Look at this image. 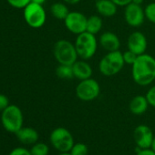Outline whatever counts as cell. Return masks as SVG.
<instances>
[{
	"mask_svg": "<svg viewBox=\"0 0 155 155\" xmlns=\"http://www.w3.org/2000/svg\"><path fill=\"white\" fill-rule=\"evenodd\" d=\"M17 138L24 144H35L38 140V131L30 127H25L21 128L16 133Z\"/></svg>",
	"mask_w": 155,
	"mask_h": 155,
	"instance_id": "e0dca14e",
	"label": "cell"
},
{
	"mask_svg": "<svg viewBox=\"0 0 155 155\" xmlns=\"http://www.w3.org/2000/svg\"><path fill=\"white\" fill-rule=\"evenodd\" d=\"M95 1H97V0H95Z\"/></svg>",
	"mask_w": 155,
	"mask_h": 155,
	"instance_id": "d590c367",
	"label": "cell"
},
{
	"mask_svg": "<svg viewBox=\"0 0 155 155\" xmlns=\"http://www.w3.org/2000/svg\"><path fill=\"white\" fill-rule=\"evenodd\" d=\"M9 155H31V152H30V150H28L25 148L18 147V148L14 149L9 153Z\"/></svg>",
	"mask_w": 155,
	"mask_h": 155,
	"instance_id": "4316f807",
	"label": "cell"
},
{
	"mask_svg": "<svg viewBox=\"0 0 155 155\" xmlns=\"http://www.w3.org/2000/svg\"><path fill=\"white\" fill-rule=\"evenodd\" d=\"M30 152H31V155H48L49 152V149L46 143L36 142L32 146Z\"/></svg>",
	"mask_w": 155,
	"mask_h": 155,
	"instance_id": "44dd1931",
	"label": "cell"
},
{
	"mask_svg": "<svg viewBox=\"0 0 155 155\" xmlns=\"http://www.w3.org/2000/svg\"><path fill=\"white\" fill-rule=\"evenodd\" d=\"M124 65L122 52L120 50L107 52L99 62V70L102 76L112 77L119 74Z\"/></svg>",
	"mask_w": 155,
	"mask_h": 155,
	"instance_id": "3957f363",
	"label": "cell"
},
{
	"mask_svg": "<svg viewBox=\"0 0 155 155\" xmlns=\"http://www.w3.org/2000/svg\"><path fill=\"white\" fill-rule=\"evenodd\" d=\"M95 8L98 15L102 18H112L118 11V6L112 0H97Z\"/></svg>",
	"mask_w": 155,
	"mask_h": 155,
	"instance_id": "9a60e30c",
	"label": "cell"
},
{
	"mask_svg": "<svg viewBox=\"0 0 155 155\" xmlns=\"http://www.w3.org/2000/svg\"><path fill=\"white\" fill-rule=\"evenodd\" d=\"M74 45L79 58L81 59L89 60L96 54L99 41L95 35L85 31L77 36Z\"/></svg>",
	"mask_w": 155,
	"mask_h": 155,
	"instance_id": "7a4b0ae2",
	"label": "cell"
},
{
	"mask_svg": "<svg viewBox=\"0 0 155 155\" xmlns=\"http://www.w3.org/2000/svg\"><path fill=\"white\" fill-rule=\"evenodd\" d=\"M150 149L155 152V136H154V138H153V140H152V143H151Z\"/></svg>",
	"mask_w": 155,
	"mask_h": 155,
	"instance_id": "836d02e7",
	"label": "cell"
},
{
	"mask_svg": "<svg viewBox=\"0 0 155 155\" xmlns=\"http://www.w3.org/2000/svg\"><path fill=\"white\" fill-rule=\"evenodd\" d=\"M136 155H155V152L151 149H139Z\"/></svg>",
	"mask_w": 155,
	"mask_h": 155,
	"instance_id": "f1b7e54d",
	"label": "cell"
},
{
	"mask_svg": "<svg viewBox=\"0 0 155 155\" xmlns=\"http://www.w3.org/2000/svg\"><path fill=\"white\" fill-rule=\"evenodd\" d=\"M7 1L13 8H25L31 2V0H7Z\"/></svg>",
	"mask_w": 155,
	"mask_h": 155,
	"instance_id": "d4e9b609",
	"label": "cell"
},
{
	"mask_svg": "<svg viewBox=\"0 0 155 155\" xmlns=\"http://www.w3.org/2000/svg\"><path fill=\"white\" fill-rule=\"evenodd\" d=\"M24 19L26 23L33 28H39L46 23L47 15L42 5L30 2L24 8Z\"/></svg>",
	"mask_w": 155,
	"mask_h": 155,
	"instance_id": "ba28073f",
	"label": "cell"
},
{
	"mask_svg": "<svg viewBox=\"0 0 155 155\" xmlns=\"http://www.w3.org/2000/svg\"><path fill=\"white\" fill-rule=\"evenodd\" d=\"M32 3H36V4H38V5H42L46 2V0H31Z\"/></svg>",
	"mask_w": 155,
	"mask_h": 155,
	"instance_id": "1f68e13d",
	"label": "cell"
},
{
	"mask_svg": "<svg viewBox=\"0 0 155 155\" xmlns=\"http://www.w3.org/2000/svg\"><path fill=\"white\" fill-rule=\"evenodd\" d=\"M112 1L118 6V7H125L131 3L132 0H112Z\"/></svg>",
	"mask_w": 155,
	"mask_h": 155,
	"instance_id": "f546056e",
	"label": "cell"
},
{
	"mask_svg": "<svg viewBox=\"0 0 155 155\" xmlns=\"http://www.w3.org/2000/svg\"><path fill=\"white\" fill-rule=\"evenodd\" d=\"M63 1L67 5H77V4H79L81 0H63Z\"/></svg>",
	"mask_w": 155,
	"mask_h": 155,
	"instance_id": "4dcf8cb0",
	"label": "cell"
},
{
	"mask_svg": "<svg viewBox=\"0 0 155 155\" xmlns=\"http://www.w3.org/2000/svg\"><path fill=\"white\" fill-rule=\"evenodd\" d=\"M99 45L107 52L120 50V38L113 32H103L99 38Z\"/></svg>",
	"mask_w": 155,
	"mask_h": 155,
	"instance_id": "4fadbf2b",
	"label": "cell"
},
{
	"mask_svg": "<svg viewBox=\"0 0 155 155\" xmlns=\"http://www.w3.org/2000/svg\"><path fill=\"white\" fill-rule=\"evenodd\" d=\"M144 11L146 19L155 25V2L149 3L144 8Z\"/></svg>",
	"mask_w": 155,
	"mask_h": 155,
	"instance_id": "603a6c76",
	"label": "cell"
},
{
	"mask_svg": "<svg viewBox=\"0 0 155 155\" xmlns=\"http://www.w3.org/2000/svg\"><path fill=\"white\" fill-rule=\"evenodd\" d=\"M69 12L70 11L68 10V8L66 3L57 2L50 7V13L55 18L58 20H64Z\"/></svg>",
	"mask_w": 155,
	"mask_h": 155,
	"instance_id": "d6986e66",
	"label": "cell"
},
{
	"mask_svg": "<svg viewBox=\"0 0 155 155\" xmlns=\"http://www.w3.org/2000/svg\"><path fill=\"white\" fill-rule=\"evenodd\" d=\"M73 75L74 78H76L79 81H83L90 79L92 77L93 69L90 63L87 62V60L84 59H78L73 65Z\"/></svg>",
	"mask_w": 155,
	"mask_h": 155,
	"instance_id": "5bb4252c",
	"label": "cell"
},
{
	"mask_svg": "<svg viewBox=\"0 0 155 155\" xmlns=\"http://www.w3.org/2000/svg\"><path fill=\"white\" fill-rule=\"evenodd\" d=\"M128 49L134 52L138 56L146 53L148 41L145 35L140 31H134L130 34L127 40Z\"/></svg>",
	"mask_w": 155,
	"mask_h": 155,
	"instance_id": "7c38bea8",
	"label": "cell"
},
{
	"mask_svg": "<svg viewBox=\"0 0 155 155\" xmlns=\"http://www.w3.org/2000/svg\"><path fill=\"white\" fill-rule=\"evenodd\" d=\"M52 146L59 152H69L74 145V138L71 132L63 127L54 129L49 136Z\"/></svg>",
	"mask_w": 155,
	"mask_h": 155,
	"instance_id": "8992f818",
	"label": "cell"
},
{
	"mask_svg": "<svg viewBox=\"0 0 155 155\" xmlns=\"http://www.w3.org/2000/svg\"><path fill=\"white\" fill-rule=\"evenodd\" d=\"M53 55L58 64L73 65L79 58L75 45L67 40L59 39L53 47Z\"/></svg>",
	"mask_w": 155,
	"mask_h": 155,
	"instance_id": "277c9868",
	"label": "cell"
},
{
	"mask_svg": "<svg viewBox=\"0 0 155 155\" xmlns=\"http://www.w3.org/2000/svg\"><path fill=\"white\" fill-rule=\"evenodd\" d=\"M58 155H71V154L69 152H60V154Z\"/></svg>",
	"mask_w": 155,
	"mask_h": 155,
	"instance_id": "e575fe53",
	"label": "cell"
},
{
	"mask_svg": "<svg viewBox=\"0 0 155 155\" xmlns=\"http://www.w3.org/2000/svg\"><path fill=\"white\" fill-rule=\"evenodd\" d=\"M9 105L8 97L4 94H0V111H3Z\"/></svg>",
	"mask_w": 155,
	"mask_h": 155,
	"instance_id": "83f0119b",
	"label": "cell"
},
{
	"mask_svg": "<svg viewBox=\"0 0 155 155\" xmlns=\"http://www.w3.org/2000/svg\"><path fill=\"white\" fill-rule=\"evenodd\" d=\"M131 77L140 86L150 85L155 81V58L146 53L138 56L131 65Z\"/></svg>",
	"mask_w": 155,
	"mask_h": 155,
	"instance_id": "6da1fadb",
	"label": "cell"
},
{
	"mask_svg": "<svg viewBox=\"0 0 155 155\" xmlns=\"http://www.w3.org/2000/svg\"><path fill=\"white\" fill-rule=\"evenodd\" d=\"M102 28H103L102 17H101L100 15H91V17L88 18L87 28H86L87 32L96 36L101 31Z\"/></svg>",
	"mask_w": 155,
	"mask_h": 155,
	"instance_id": "ac0fdd59",
	"label": "cell"
},
{
	"mask_svg": "<svg viewBox=\"0 0 155 155\" xmlns=\"http://www.w3.org/2000/svg\"><path fill=\"white\" fill-rule=\"evenodd\" d=\"M124 8V19L126 23L131 28H139L142 26L146 17L144 8L141 5H137L131 2Z\"/></svg>",
	"mask_w": 155,
	"mask_h": 155,
	"instance_id": "30bf717a",
	"label": "cell"
},
{
	"mask_svg": "<svg viewBox=\"0 0 155 155\" xmlns=\"http://www.w3.org/2000/svg\"><path fill=\"white\" fill-rule=\"evenodd\" d=\"M56 75L58 78L61 80H70L74 78L73 75V69L72 65H63L58 64V66L56 68Z\"/></svg>",
	"mask_w": 155,
	"mask_h": 155,
	"instance_id": "ffe728a7",
	"label": "cell"
},
{
	"mask_svg": "<svg viewBox=\"0 0 155 155\" xmlns=\"http://www.w3.org/2000/svg\"><path fill=\"white\" fill-rule=\"evenodd\" d=\"M75 91L79 100L82 101H92L100 96L101 86L96 80L90 78L87 80L80 81Z\"/></svg>",
	"mask_w": 155,
	"mask_h": 155,
	"instance_id": "52a82bcc",
	"label": "cell"
},
{
	"mask_svg": "<svg viewBox=\"0 0 155 155\" xmlns=\"http://www.w3.org/2000/svg\"><path fill=\"white\" fill-rule=\"evenodd\" d=\"M143 1L144 0H132V3H134V4H137V5H141L142 3H143Z\"/></svg>",
	"mask_w": 155,
	"mask_h": 155,
	"instance_id": "d6a6232c",
	"label": "cell"
},
{
	"mask_svg": "<svg viewBox=\"0 0 155 155\" xmlns=\"http://www.w3.org/2000/svg\"><path fill=\"white\" fill-rule=\"evenodd\" d=\"M69 153L71 155H88L89 148L85 143H81V142L74 143Z\"/></svg>",
	"mask_w": 155,
	"mask_h": 155,
	"instance_id": "7402d4cb",
	"label": "cell"
},
{
	"mask_svg": "<svg viewBox=\"0 0 155 155\" xmlns=\"http://www.w3.org/2000/svg\"><path fill=\"white\" fill-rule=\"evenodd\" d=\"M149 102L146 99V96L137 95L131 99L129 104L130 111L134 115H141L145 113L149 107Z\"/></svg>",
	"mask_w": 155,
	"mask_h": 155,
	"instance_id": "2e32d148",
	"label": "cell"
},
{
	"mask_svg": "<svg viewBox=\"0 0 155 155\" xmlns=\"http://www.w3.org/2000/svg\"><path fill=\"white\" fill-rule=\"evenodd\" d=\"M153 138L154 134L147 125L140 124L133 130V140L138 149H150Z\"/></svg>",
	"mask_w": 155,
	"mask_h": 155,
	"instance_id": "8fae6325",
	"label": "cell"
},
{
	"mask_svg": "<svg viewBox=\"0 0 155 155\" xmlns=\"http://www.w3.org/2000/svg\"><path fill=\"white\" fill-rule=\"evenodd\" d=\"M122 57H123V60H124L125 64H128V65L131 66L136 61V59L138 58V55L128 49V50H126L125 52L122 53Z\"/></svg>",
	"mask_w": 155,
	"mask_h": 155,
	"instance_id": "cb8c5ba5",
	"label": "cell"
},
{
	"mask_svg": "<svg viewBox=\"0 0 155 155\" xmlns=\"http://www.w3.org/2000/svg\"><path fill=\"white\" fill-rule=\"evenodd\" d=\"M145 96H146V99L149 102V105L155 108V85L150 87L148 90Z\"/></svg>",
	"mask_w": 155,
	"mask_h": 155,
	"instance_id": "484cf974",
	"label": "cell"
},
{
	"mask_svg": "<svg viewBox=\"0 0 155 155\" xmlns=\"http://www.w3.org/2000/svg\"><path fill=\"white\" fill-rule=\"evenodd\" d=\"M88 18L81 12L70 11L63 20L66 28L74 35H80L86 31Z\"/></svg>",
	"mask_w": 155,
	"mask_h": 155,
	"instance_id": "9c48e42d",
	"label": "cell"
},
{
	"mask_svg": "<svg viewBox=\"0 0 155 155\" xmlns=\"http://www.w3.org/2000/svg\"><path fill=\"white\" fill-rule=\"evenodd\" d=\"M3 127L9 132L16 133L23 126V114L19 107L17 105H8L3 111L1 116Z\"/></svg>",
	"mask_w": 155,
	"mask_h": 155,
	"instance_id": "5b68a950",
	"label": "cell"
}]
</instances>
